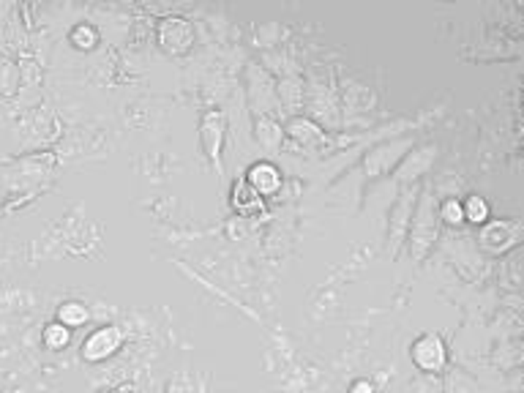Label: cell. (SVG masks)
Masks as SVG:
<instances>
[{"mask_svg":"<svg viewBox=\"0 0 524 393\" xmlns=\"http://www.w3.org/2000/svg\"><path fill=\"white\" fill-rule=\"evenodd\" d=\"M412 361L421 372H440L445 366V345L437 336L427 333L412 345Z\"/></svg>","mask_w":524,"mask_h":393,"instance_id":"obj_2","label":"cell"},{"mask_svg":"<svg viewBox=\"0 0 524 393\" xmlns=\"http://www.w3.org/2000/svg\"><path fill=\"white\" fill-rule=\"evenodd\" d=\"M72 41H74L77 47L88 49V47H93V41H96V30H93V28H88V25H80V28H74Z\"/></svg>","mask_w":524,"mask_h":393,"instance_id":"obj_8","label":"cell"},{"mask_svg":"<svg viewBox=\"0 0 524 393\" xmlns=\"http://www.w3.org/2000/svg\"><path fill=\"white\" fill-rule=\"evenodd\" d=\"M44 345L49 347V350H66L69 347V342H72V330L69 328H63L61 322H52V325H46L44 328Z\"/></svg>","mask_w":524,"mask_h":393,"instance_id":"obj_6","label":"cell"},{"mask_svg":"<svg viewBox=\"0 0 524 393\" xmlns=\"http://www.w3.org/2000/svg\"><path fill=\"white\" fill-rule=\"evenodd\" d=\"M249 186L262 197V194H274L282 186V175L274 164H254L249 170Z\"/></svg>","mask_w":524,"mask_h":393,"instance_id":"obj_3","label":"cell"},{"mask_svg":"<svg viewBox=\"0 0 524 393\" xmlns=\"http://www.w3.org/2000/svg\"><path fill=\"white\" fill-rule=\"evenodd\" d=\"M232 205L241 213H254V210H262V197L249 184H235L232 186Z\"/></svg>","mask_w":524,"mask_h":393,"instance_id":"obj_4","label":"cell"},{"mask_svg":"<svg viewBox=\"0 0 524 393\" xmlns=\"http://www.w3.org/2000/svg\"><path fill=\"white\" fill-rule=\"evenodd\" d=\"M123 342V336L115 325H104V328H96L85 345H82V358L90 361V363H101V361H107Z\"/></svg>","mask_w":524,"mask_h":393,"instance_id":"obj_1","label":"cell"},{"mask_svg":"<svg viewBox=\"0 0 524 393\" xmlns=\"http://www.w3.org/2000/svg\"><path fill=\"white\" fill-rule=\"evenodd\" d=\"M443 218H445V221H451V224L461 221V218H464V210H461V205H459L456 200H448V202L443 205Z\"/></svg>","mask_w":524,"mask_h":393,"instance_id":"obj_9","label":"cell"},{"mask_svg":"<svg viewBox=\"0 0 524 393\" xmlns=\"http://www.w3.org/2000/svg\"><path fill=\"white\" fill-rule=\"evenodd\" d=\"M461 210H464V216H467L469 221H478V224L486 221V216H489V205H486L481 197H469L467 205H464Z\"/></svg>","mask_w":524,"mask_h":393,"instance_id":"obj_7","label":"cell"},{"mask_svg":"<svg viewBox=\"0 0 524 393\" xmlns=\"http://www.w3.org/2000/svg\"><path fill=\"white\" fill-rule=\"evenodd\" d=\"M58 322L63 325V328H82L85 322H88V306L85 303H80V301H66V303H61V309H58Z\"/></svg>","mask_w":524,"mask_h":393,"instance_id":"obj_5","label":"cell"}]
</instances>
